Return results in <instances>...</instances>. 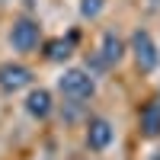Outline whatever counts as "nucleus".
Segmentation results:
<instances>
[{"label":"nucleus","instance_id":"obj_8","mask_svg":"<svg viewBox=\"0 0 160 160\" xmlns=\"http://www.w3.org/2000/svg\"><path fill=\"white\" fill-rule=\"evenodd\" d=\"M74 42H77V35L48 42V45H45V58H48V61H64V58H71V55H74Z\"/></svg>","mask_w":160,"mask_h":160},{"label":"nucleus","instance_id":"obj_9","mask_svg":"<svg viewBox=\"0 0 160 160\" xmlns=\"http://www.w3.org/2000/svg\"><path fill=\"white\" fill-rule=\"evenodd\" d=\"M141 131L148 138H157L160 135V102H151L141 109Z\"/></svg>","mask_w":160,"mask_h":160},{"label":"nucleus","instance_id":"obj_10","mask_svg":"<svg viewBox=\"0 0 160 160\" xmlns=\"http://www.w3.org/2000/svg\"><path fill=\"white\" fill-rule=\"evenodd\" d=\"M99 10H102V0H83V3H80V13H83L87 19L99 16Z\"/></svg>","mask_w":160,"mask_h":160},{"label":"nucleus","instance_id":"obj_4","mask_svg":"<svg viewBox=\"0 0 160 160\" xmlns=\"http://www.w3.org/2000/svg\"><path fill=\"white\" fill-rule=\"evenodd\" d=\"M10 45L16 48V51H32L38 45V22L19 19L16 26H13V32H10Z\"/></svg>","mask_w":160,"mask_h":160},{"label":"nucleus","instance_id":"obj_6","mask_svg":"<svg viewBox=\"0 0 160 160\" xmlns=\"http://www.w3.org/2000/svg\"><path fill=\"white\" fill-rule=\"evenodd\" d=\"M122 55H125L122 38H118L115 32H106V35H102V51H99V61H96V64H102V68H112V64L122 61Z\"/></svg>","mask_w":160,"mask_h":160},{"label":"nucleus","instance_id":"obj_1","mask_svg":"<svg viewBox=\"0 0 160 160\" xmlns=\"http://www.w3.org/2000/svg\"><path fill=\"white\" fill-rule=\"evenodd\" d=\"M58 90H61L71 102H83V99H90L93 93H96V83H93V77H90L87 71L71 68V71H64V77L58 80Z\"/></svg>","mask_w":160,"mask_h":160},{"label":"nucleus","instance_id":"obj_3","mask_svg":"<svg viewBox=\"0 0 160 160\" xmlns=\"http://www.w3.org/2000/svg\"><path fill=\"white\" fill-rule=\"evenodd\" d=\"M131 48H135V61H138V68L141 71H154L157 68V61H160V55H157V48H154V42H151V35L148 32H135V38H131Z\"/></svg>","mask_w":160,"mask_h":160},{"label":"nucleus","instance_id":"obj_7","mask_svg":"<svg viewBox=\"0 0 160 160\" xmlns=\"http://www.w3.org/2000/svg\"><path fill=\"white\" fill-rule=\"evenodd\" d=\"M26 109H29V115H35V118H45L51 112V93L48 90H32L29 96H26Z\"/></svg>","mask_w":160,"mask_h":160},{"label":"nucleus","instance_id":"obj_2","mask_svg":"<svg viewBox=\"0 0 160 160\" xmlns=\"http://www.w3.org/2000/svg\"><path fill=\"white\" fill-rule=\"evenodd\" d=\"M29 83H32V71L29 68L13 64V61L0 64V90H3V93H19V90L29 87Z\"/></svg>","mask_w":160,"mask_h":160},{"label":"nucleus","instance_id":"obj_5","mask_svg":"<svg viewBox=\"0 0 160 160\" xmlns=\"http://www.w3.org/2000/svg\"><path fill=\"white\" fill-rule=\"evenodd\" d=\"M112 125L106 122V118H90V125H87V144L93 151H106L112 144Z\"/></svg>","mask_w":160,"mask_h":160}]
</instances>
